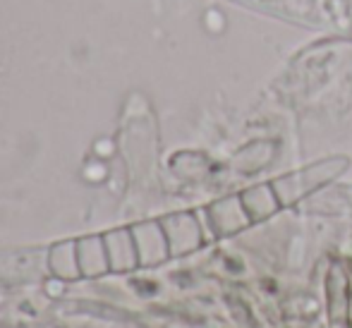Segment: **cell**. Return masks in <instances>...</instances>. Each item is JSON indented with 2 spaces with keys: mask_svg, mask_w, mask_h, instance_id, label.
<instances>
[{
  "mask_svg": "<svg viewBox=\"0 0 352 328\" xmlns=\"http://www.w3.org/2000/svg\"><path fill=\"white\" fill-rule=\"evenodd\" d=\"M77 259L82 263V271L84 273H91V276H96V273H101L103 268V250H101V240H84L79 242L77 247Z\"/></svg>",
  "mask_w": 352,
  "mask_h": 328,
  "instance_id": "6da1fadb",
  "label": "cell"
},
{
  "mask_svg": "<svg viewBox=\"0 0 352 328\" xmlns=\"http://www.w3.org/2000/svg\"><path fill=\"white\" fill-rule=\"evenodd\" d=\"M74 247L72 245H63V247H58L56 252L51 254V268L58 273V276H63V278H70L77 273V268H74V261H79V259H74Z\"/></svg>",
  "mask_w": 352,
  "mask_h": 328,
  "instance_id": "7a4b0ae2",
  "label": "cell"
}]
</instances>
